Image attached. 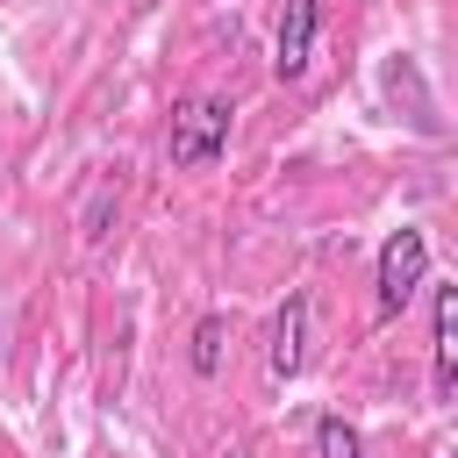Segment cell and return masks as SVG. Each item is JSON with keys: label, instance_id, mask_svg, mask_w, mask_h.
<instances>
[{"label": "cell", "instance_id": "cell-4", "mask_svg": "<svg viewBox=\"0 0 458 458\" xmlns=\"http://www.w3.org/2000/svg\"><path fill=\"white\" fill-rule=\"evenodd\" d=\"M308 50H315V0H286V14H279V57H272V72L293 86V79H308Z\"/></svg>", "mask_w": 458, "mask_h": 458}, {"label": "cell", "instance_id": "cell-1", "mask_svg": "<svg viewBox=\"0 0 458 458\" xmlns=\"http://www.w3.org/2000/svg\"><path fill=\"white\" fill-rule=\"evenodd\" d=\"M165 150H172V165H186V172L215 165V157L229 150V100H215V93L179 100V107H172V136H165Z\"/></svg>", "mask_w": 458, "mask_h": 458}, {"label": "cell", "instance_id": "cell-7", "mask_svg": "<svg viewBox=\"0 0 458 458\" xmlns=\"http://www.w3.org/2000/svg\"><path fill=\"white\" fill-rule=\"evenodd\" d=\"M215 365H222V315H208L193 329V372H215Z\"/></svg>", "mask_w": 458, "mask_h": 458}, {"label": "cell", "instance_id": "cell-3", "mask_svg": "<svg viewBox=\"0 0 458 458\" xmlns=\"http://www.w3.org/2000/svg\"><path fill=\"white\" fill-rule=\"evenodd\" d=\"M308 293H286V308H279V322H272V351H265V365H272V379H293L301 365H308Z\"/></svg>", "mask_w": 458, "mask_h": 458}, {"label": "cell", "instance_id": "cell-6", "mask_svg": "<svg viewBox=\"0 0 458 458\" xmlns=\"http://www.w3.org/2000/svg\"><path fill=\"white\" fill-rule=\"evenodd\" d=\"M315 458H365V437H358L344 415H322V422H315Z\"/></svg>", "mask_w": 458, "mask_h": 458}, {"label": "cell", "instance_id": "cell-5", "mask_svg": "<svg viewBox=\"0 0 458 458\" xmlns=\"http://www.w3.org/2000/svg\"><path fill=\"white\" fill-rule=\"evenodd\" d=\"M429 351H437V394H451V386H458V293H451V286H437Z\"/></svg>", "mask_w": 458, "mask_h": 458}, {"label": "cell", "instance_id": "cell-2", "mask_svg": "<svg viewBox=\"0 0 458 458\" xmlns=\"http://www.w3.org/2000/svg\"><path fill=\"white\" fill-rule=\"evenodd\" d=\"M422 279H429V236L422 229H394L379 243V315H401Z\"/></svg>", "mask_w": 458, "mask_h": 458}]
</instances>
